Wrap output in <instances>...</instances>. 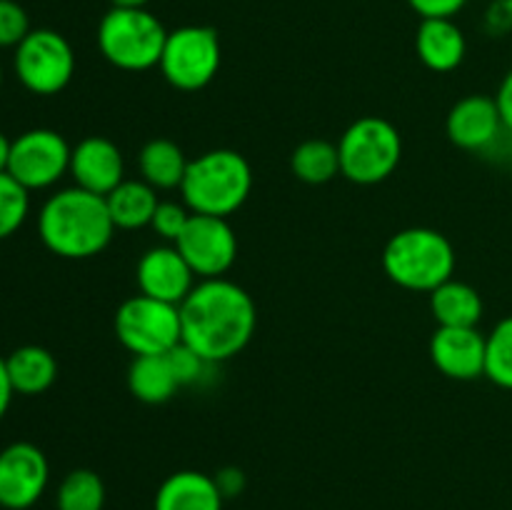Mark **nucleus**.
Here are the masks:
<instances>
[{
	"mask_svg": "<svg viewBox=\"0 0 512 510\" xmlns=\"http://www.w3.org/2000/svg\"><path fill=\"white\" fill-rule=\"evenodd\" d=\"M340 175L355 185H378L398 170L403 138L390 120L363 115L338 140Z\"/></svg>",
	"mask_w": 512,
	"mask_h": 510,
	"instance_id": "nucleus-6",
	"label": "nucleus"
},
{
	"mask_svg": "<svg viewBox=\"0 0 512 510\" xmlns=\"http://www.w3.org/2000/svg\"><path fill=\"white\" fill-rule=\"evenodd\" d=\"M13 383H10V375H8V368H5V358H0V420L5 418V413H8L10 403H13Z\"/></svg>",
	"mask_w": 512,
	"mask_h": 510,
	"instance_id": "nucleus-35",
	"label": "nucleus"
},
{
	"mask_svg": "<svg viewBox=\"0 0 512 510\" xmlns=\"http://www.w3.org/2000/svg\"><path fill=\"white\" fill-rule=\"evenodd\" d=\"M430 313L438 328H478L483 298L473 285L450 278L430 293Z\"/></svg>",
	"mask_w": 512,
	"mask_h": 510,
	"instance_id": "nucleus-20",
	"label": "nucleus"
},
{
	"mask_svg": "<svg viewBox=\"0 0 512 510\" xmlns=\"http://www.w3.org/2000/svg\"><path fill=\"white\" fill-rule=\"evenodd\" d=\"M150 0H110L113 8H148Z\"/></svg>",
	"mask_w": 512,
	"mask_h": 510,
	"instance_id": "nucleus-37",
	"label": "nucleus"
},
{
	"mask_svg": "<svg viewBox=\"0 0 512 510\" xmlns=\"http://www.w3.org/2000/svg\"><path fill=\"white\" fill-rule=\"evenodd\" d=\"M183 343L208 365L225 363L248 348L258 328V308L245 288L228 278L195 283L180 303Z\"/></svg>",
	"mask_w": 512,
	"mask_h": 510,
	"instance_id": "nucleus-1",
	"label": "nucleus"
},
{
	"mask_svg": "<svg viewBox=\"0 0 512 510\" xmlns=\"http://www.w3.org/2000/svg\"><path fill=\"white\" fill-rule=\"evenodd\" d=\"M30 30L28 10L18 0H0V48H18Z\"/></svg>",
	"mask_w": 512,
	"mask_h": 510,
	"instance_id": "nucleus-28",
	"label": "nucleus"
},
{
	"mask_svg": "<svg viewBox=\"0 0 512 510\" xmlns=\"http://www.w3.org/2000/svg\"><path fill=\"white\" fill-rule=\"evenodd\" d=\"M215 478L200 470H178L160 483L155 493V510H223Z\"/></svg>",
	"mask_w": 512,
	"mask_h": 510,
	"instance_id": "nucleus-18",
	"label": "nucleus"
},
{
	"mask_svg": "<svg viewBox=\"0 0 512 510\" xmlns=\"http://www.w3.org/2000/svg\"><path fill=\"white\" fill-rule=\"evenodd\" d=\"M420 18H455L468 0H408Z\"/></svg>",
	"mask_w": 512,
	"mask_h": 510,
	"instance_id": "nucleus-31",
	"label": "nucleus"
},
{
	"mask_svg": "<svg viewBox=\"0 0 512 510\" xmlns=\"http://www.w3.org/2000/svg\"><path fill=\"white\" fill-rule=\"evenodd\" d=\"M220 63H223V50H220L218 33L208 25H183L168 30L158 68L173 88L195 93L213 83Z\"/></svg>",
	"mask_w": 512,
	"mask_h": 510,
	"instance_id": "nucleus-7",
	"label": "nucleus"
},
{
	"mask_svg": "<svg viewBox=\"0 0 512 510\" xmlns=\"http://www.w3.org/2000/svg\"><path fill=\"white\" fill-rule=\"evenodd\" d=\"M168 30L148 8H110L98 23V48L125 73L158 68Z\"/></svg>",
	"mask_w": 512,
	"mask_h": 510,
	"instance_id": "nucleus-5",
	"label": "nucleus"
},
{
	"mask_svg": "<svg viewBox=\"0 0 512 510\" xmlns=\"http://www.w3.org/2000/svg\"><path fill=\"white\" fill-rule=\"evenodd\" d=\"M173 245L200 280L223 278L238 258V235L228 218L218 215L193 213Z\"/></svg>",
	"mask_w": 512,
	"mask_h": 510,
	"instance_id": "nucleus-11",
	"label": "nucleus"
},
{
	"mask_svg": "<svg viewBox=\"0 0 512 510\" xmlns=\"http://www.w3.org/2000/svg\"><path fill=\"white\" fill-rule=\"evenodd\" d=\"M383 270L400 288L430 295L453 278L455 248L440 230H398L385 243Z\"/></svg>",
	"mask_w": 512,
	"mask_h": 510,
	"instance_id": "nucleus-4",
	"label": "nucleus"
},
{
	"mask_svg": "<svg viewBox=\"0 0 512 510\" xmlns=\"http://www.w3.org/2000/svg\"><path fill=\"white\" fill-rule=\"evenodd\" d=\"M115 335L133 355H165L183 343L180 305L133 295L115 310Z\"/></svg>",
	"mask_w": 512,
	"mask_h": 510,
	"instance_id": "nucleus-8",
	"label": "nucleus"
},
{
	"mask_svg": "<svg viewBox=\"0 0 512 510\" xmlns=\"http://www.w3.org/2000/svg\"><path fill=\"white\" fill-rule=\"evenodd\" d=\"M10 150H13V140H8V135L0 130V173H8Z\"/></svg>",
	"mask_w": 512,
	"mask_h": 510,
	"instance_id": "nucleus-36",
	"label": "nucleus"
},
{
	"mask_svg": "<svg viewBox=\"0 0 512 510\" xmlns=\"http://www.w3.org/2000/svg\"><path fill=\"white\" fill-rule=\"evenodd\" d=\"M190 160L183 148L170 138H153L143 145L138 155L140 180L153 185L155 190H180Z\"/></svg>",
	"mask_w": 512,
	"mask_h": 510,
	"instance_id": "nucleus-22",
	"label": "nucleus"
},
{
	"mask_svg": "<svg viewBox=\"0 0 512 510\" xmlns=\"http://www.w3.org/2000/svg\"><path fill=\"white\" fill-rule=\"evenodd\" d=\"M0 85H3V68H0Z\"/></svg>",
	"mask_w": 512,
	"mask_h": 510,
	"instance_id": "nucleus-38",
	"label": "nucleus"
},
{
	"mask_svg": "<svg viewBox=\"0 0 512 510\" xmlns=\"http://www.w3.org/2000/svg\"><path fill=\"white\" fill-rule=\"evenodd\" d=\"M50 465L33 443H10L0 450V508L28 510L48 488Z\"/></svg>",
	"mask_w": 512,
	"mask_h": 510,
	"instance_id": "nucleus-12",
	"label": "nucleus"
},
{
	"mask_svg": "<svg viewBox=\"0 0 512 510\" xmlns=\"http://www.w3.org/2000/svg\"><path fill=\"white\" fill-rule=\"evenodd\" d=\"M68 140L50 128H33L20 133L10 150L8 173L28 190H43L70 173Z\"/></svg>",
	"mask_w": 512,
	"mask_h": 510,
	"instance_id": "nucleus-10",
	"label": "nucleus"
},
{
	"mask_svg": "<svg viewBox=\"0 0 512 510\" xmlns=\"http://www.w3.org/2000/svg\"><path fill=\"white\" fill-rule=\"evenodd\" d=\"M10 383L20 395H40L58 378V363L53 353L40 345H23L5 358Z\"/></svg>",
	"mask_w": 512,
	"mask_h": 510,
	"instance_id": "nucleus-23",
	"label": "nucleus"
},
{
	"mask_svg": "<svg viewBox=\"0 0 512 510\" xmlns=\"http://www.w3.org/2000/svg\"><path fill=\"white\" fill-rule=\"evenodd\" d=\"M58 510H103L105 483L95 470L78 468L70 470L58 485L55 495Z\"/></svg>",
	"mask_w": 512,
	"mask_h": 510,
	"instance_id": "nucleus-25",
	"label": "nucleus"
},
{
	"mask_svg": "<svg viewBox=\"0 0 512 510\" xmlns=\"http://www.w3.org/2000/svg\"><path fill=\"white\" fill-rule=\"evenodd\" d=\"M70 175L88 193L108 195L125 180L123 150L103 135H88L70 153Z\"/></svg>",
	"mask_w": 512,
	"mask_h": 510,
	"instance_id": "nucleus-16",
	"label": "nucleus"
},
{
	"mask_svg": "<svg viewBox=\"0 0 512 510\" xmlns=\"http://www.w3.org/2000/svg\"><path fill=\"white\" fill-rule=\"evenodd\" d=\"M430 360L450 380L485 378L488 335L478 328H438L430 338Z\"/></svg>",
	"mask_w": 512,
	"mask_h": 510,
	"instance_id": "nucleus-15",
	"label": "nucleus"
},
{
	"mask_svg": "<svg viewBox=\"0 0 512 510\" xmlns=\"http://www.w3.org/2000/svg\"><path fill=\"white\" fill-rule=\"evenodd\" d=\"M213 478L225 500L235 498V495H240L245 490V473L240 468H235V465H225V468H220Z\"/></svg>",
	"mask_w": 512,
	"mask_h": 510,
	"instance_id": "nucleus-32",
	"label": "nucleus"
},
{
	"mask_svg": "<svg viewBox=\"0 0 512 510\" xmlns=\"http://www.w3.org/2000/svg\"><path fill=\"white\" fill-rule=\"evenodd\" d=\"M445 133L455 148L470 150V153H488L508 130H505L503 115H500L495 98L465 95L450 108L448 120H445Z\"/></svg>",
	"mask_w": 512,
	"mask_h": 510,
	"instance_id": "nucleus-13",
	"label": "nucleus"
},
{
	"mask_svg": "<svg viewBox=\"0 0 512 510\" xmlns=\"http://www.w3.org/2000/svg\"><path fill=\"white\" fill-rule=\"evenodd\" d=\"M110 218L118 230H140L153 223L158 210V190L145 180H123L115 190L105 195Z\"/></svg>",
	"mask_w": 512,
	"mask_h": 510,
	"instance_id": "nucleus-21",
	"label": "nucleus"
},
{
	"mask_svg": "<svg viewBox=\"0 0 512 510\" xmlns=\"http://www.w3.org/2000/svg\"><path fill=\"white\" fill-rule=\"evenodd\" d=\"M103 195L65 188L50 195L38 215V235L45 248L65 260H88L103 253L115 235Z\"/></svg>",
	"mask_w": 512,
	"mask_h": 510,
	"instance_id": "nucleus-2",
	"label": "nucleus"
},
{
	"mask_svg": "<svg viewBox=\"0 0 512 510\" xmlns=\"http://www.w3.org/2000/svg\"><path fill=\"white\" fill-rule=\"evenodd\" d=\"M30 213V190L10 173H0V240L23 228Z\"/></svg>",
	"mask_w": 512,
	"mask_h": 510,
	"instance_id": "nucleus-27",
	"label": "nucleus"
},
{
	"mask_svg": "<svg viewBox=\"0 0 512 510\" xmlns=\"http://www.w3.org/2000/svg\"><path fill=\"white\" fill-rule=\"evenodd\" d=\"M183 388L170 355H135L128 368V390L145 405H163Z\"/></svg>",
	"mask_w": 512,
	"mask_h": 510,
	"instance_id": "nucleus-19",
	"label": "nucleus"
},
{
	"mask_svg": "<svg viewBox=\"0 0 512 510\" xmlns=\"http://www.w3.org/2000/svg\"><path fill=\"white\" fill-rule=\"evenodd\" d=\"M485 378L498 388L512 390V315L500 320L488 335Z\"/></svg>",
	"mask_w": 512,
	"mask_h": 510,
	"instance_id": "nucleus-26",
	"label": "nucleus"
},
{
	"mask_svg": "<svg viewBox=\"0 0 512 510\" xmlns=\"http://www.w3.org/2000/svg\"><path fill=\"white\" fill-rule=\"evenodd\" d=\"M168 355H170V363H173L175 375H178L180 385L195 383V380L200 378V373L208 368V363H205V360L200 358V355L195 353L193 348H188L185 343L175 345V348L170 350Z\"/></svg>",
	"mask_w": 512,
	"mask_h": 510,
	"instance_id": "nucleus-30",
	"label": "nucleus"
},
{
	"mask_svg": "<svg viewBox=\"0 0 512 510\" xmlns=\"http://www.w3.org/2000/svg\"><path fill=\"white\" fill-rule=\"evenodd\" d=\"M495 103H498L500 115H503L505 130L512 135V70H508V75L500 83L498 95H495Z\"/></svg>",
	"mask_w": 512,
	"mask_h": 510,
	"instance_id": "nucleus-34",
	"label": "nucleus"
},
{
	"mask_svg": "<svg viewBox=\"0 0 512 510\" xmlns=\"http://www.w3.org/2000/svg\"><path fill=\"white\" fill-rule=\"evenodd\" d=\"M485 23H488L490 33L495 35L512 30V0H495L485 15Z\"/></svg>",
	"mask_w": 512,
	"mask_h": 510,
	"instance_id": "nucleus-33",
	"label": "nucleus"
},
{
	"mask_svg": "<svg viewBox=\"0 0 512 510\" xmlns=\"http://www.w3.org/2000/svg\"><path fill=\"white\" fill-rule=\"evenodd\" d=\"M195 278L198 275L173 243L145 250L135 268L140 293L173 305H180L188 298L190 290L195 288Z\"/></svg>",
	"mask_w": 512,
	"mask_h": 510,
	"instance_id": "nucleus-14",
	"label": "nucleus"
},
{
	"mask_svg": "<svg viewBox=\"0 0 512 510\" xmlns=\"http://www.w3.org/2000/svg\"><path fill=\"white\" fill-rule=\"evenodd\" d=\"M190 215H193V213H190V208L185 203L160 200V205H158V210H155L150 228H153L155 233H158L163 240H168V243H175V240L183 235L185 225H188V220H190Z\"/></svg>",
	"mask_w": 512,
	"mask_h": 510,
	"instance_id": "nucleus-29",
	"label": "nucleus"
},
{
	"mask_svg": "<svg viewBox=\"0 0 512 510\" xmlns=\"http://www.w3.org/2000/svg\"><path fill=\"white\" fill-rule=\"evenodd\" d=\"M253 190V168L238 150L215 148L188 163L180 183V195L190 213L228 215L238 213Z\"/></svg>",
	"mask_w": 512,
	"mask_h": 510,
	"instance_id": "nucleus-3",
	"label": "nucleus"
},
{
	"mask_svg": "<svg viewBox=\"0 0 512 510\" xmlns=\"http://www.w3.org/2000/svg\"><path fill=\"white\" fill-rule=\"evenodd\" d=\"M13 68L30 93L58 95L75 75L73 45L58 30L35 28L15 48Z\"/></svg>",
	"mask_w": 512,
	"mask_h": 510,
	"instance_id": "nucleus-9",
	"label": "nucleus"
},
{
	"mask_svg": "<svg viewBox=\"0 0 512 510\" xmlns=\"http://www.w3.org/2000/svg\"><path fill=\"white\" fill-rule=\"evenodd\" d=\"M420 63L433 73H450L468 53V40L453 18H423L415 33Z\"/></svg>",
	"mask_w": 512,
	"mask_h": 510,
	"instance_id": "nucleus-17",
	"label": "nucleus"
},
{
	"mask_svg": "<svg viewBox=\"0 0 512 510\" xmlns=\"http://www.w3.org/2000/svg\"><path fill=\"white\" fill-rule=\"evenodd\" d=\"M510 175H512V155H510Z\"/></svg>",
	"mask_w": 512,
	"mask_h": 510,
	"instance_id": "nucleus-39",
	"label": "nucleus"
},
{
	"mask_svg": "<svg viewBox=\"0 0 512 510\" xmlns=\"http://www.w3.org/2000/svg\"><path fill=\"white\" fill-rule=\"evenodd\" d=\"M290 170L308 185H325L340 175L338 145L330 140L313 138L300 143L290 155Z\"/></svg>",
	"mask_w": 512,
	"mask_h": 510,
	"instance_id": "nucleus-24",
	"label": "nucleus"
}]
</instances>
